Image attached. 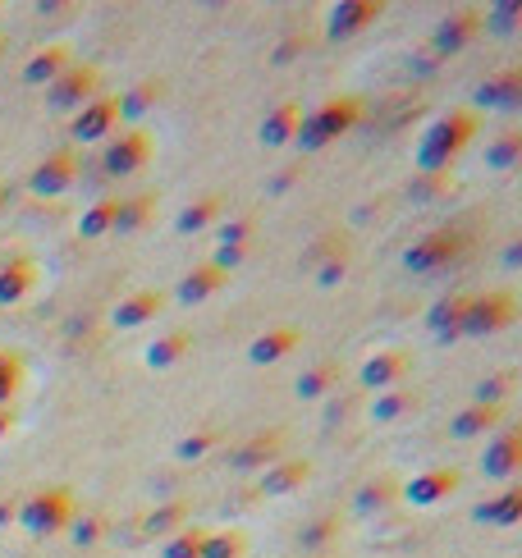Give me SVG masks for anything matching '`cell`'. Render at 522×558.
I'll return each mask as SVG.
<instances>
[{"instance_id": "cell-45", "label": "cell", "mask_w": 522, "mask_h": 558, "mask_svg": "<svg viewBox=\"0 0 522 558\" xmlns=\"http://www.w3.org/2000/svg\"><path fill=\"white\" fill-rule=\"evenodd\" d=\"M252 234H257V220H252V215H239V220H225V225L216 229L220 247H239V243H252Z\"/></svg>"}, {"instance_id": "cell-52", "label": "cell", "mask_w": 522, "mask_h": 558, "mask_svg": "<svg viewBox=\"0 0 522 558\" xmlns=\"http://www.w3.org/2000/svg\"><path fill=\"white\" fill-rule=\"evenodd\" d=\"M504 261H509V266H518V261H522V243H509V252H504Z\"/></svg>"}, {"instance_id": "cell-10", "label": "cell", "mask_w": 522, "mask_h": 558, "mask_svg": "<svg viewBox=\"0 0 522 558\" xmlns=\"http://www.w3.org/2000/svg\"><path fill=\"white\" fill-rule=\"evenodd\" d=\"M522 472V430L518 426H500L481 449V476L490 481H513Z\"/></svg>"}, {"instance_id": "cell-35", "label": "cell", "mask_w": 522, "mask_h": 558, "mask_svg": "<svg viewBox=\"0 0 522 558\" xmlns=\"http://www.w3.org/2000/svg\"><path fill=\"white\" fill-rule=\"evenodd\" d=\"M115 211H120V197H97L78 215V238H106L115 229Z\"/></svg>"}, {"instance_id": "cell-29", "label": "cell", "mask_w": 522, "mask_h": 558, "mask_svg": "<svg viewBox=\"0 0 522 558\" xmlns=\"http://www.w3.org/2000/svg\"><path fill=\"white\" fill-rule=\"evenodd\" d=\"M188 526V504L184 499H165V504H156L152 513L142 517V536L147 540H170L174 531H184Z\"/></svg>"}, {"instance_id": "cell-27", "label": "cell", "mask_w": 522, "mask_h": 558, "mask_svg": "<svg viewBox=\"0 0 522 558\" xmlns=\"http://www.w3.org/2000/svg\"><path fill=\"white\" fill-rule=\"evenodd\" d=\"M417 408H422V394H417V389H408V385H399V389L376 394V403H371L367 417L376 421V426H390V421H403L408 412H417Z\"/></svg>"}, {"instance_id": "cell-2", "label": "cell", "mask_w": 522, "mask_h": 558, "mask_svg": "<svg viewBox=\"0 0 522 558\" xmlns=\"http://www.w3.org/2000/svg\"><path fill=\"white\" fill-rule=\"evenodd\" d=\"M362 124V101L358 97H326L316 110H303V119H298V133H294V147L307 156H316V151H326L330 142H339L344 133H353Z\"/></svg>"}, {"instance_id": "cell-32", "label": "cell", "mask_w": 522, "mask_h": 558, "mask_svg": "<svg viewBox=\"0 0 522 558\" xmlns=\"http://www.w3.org/2000/svg\"><path fill=\"white\" fill-rule=\"evenodd\" d=\"M188 348H193V339H188L184 330H170L142 348V362L152 366V371H170V366H179L188 357Z\"/></svg>"}, {"instance_id": "cell-44", "label": "cell", "mask_w": 522, "mask_h": 558, "mask_svg": "<svg viewBox=\"0 0 522 558\" xmlns=\"http://www.w3.org/2000/svg\"><path fill=\"white\" fill-rule=\"evenodd\" d=\"M509 389H513V371H495V376H486V380L477 385V398H472V403H490V408H504Z\"/></svg>"}, {"instance_id": "cell-17", "label": "cell", "mask_w": 522, "mask_h": 558, "mask_svg": "<svg viewBox=\"0 0 522 558\" xmlns=\"http://www.w3.org/2000/svg\"><path fill=\"white\" fill-rule=\"evenodd\" d=\"M468 298H472V293H445L440 302H431V312H426V330H431L440 344H458V339H463Z\"/></svg>"}, {"instance_id": "cell-34", "label": "cell", "mask_w": 522, "mask_h": 558, "mask_svg": "<svg viewBox=\"0 0 522 558\" xmlns=\"http://www.w3.org/2000/svg\"><path fill=\"white\" fill-rule=\"evenodd\" d=\"M335 385H339V362H330V357H326V362H312L303 376L294 380V394L312 403V398H326Z\"/></svg>"}, {"instance_id": "cell-46", "label": "cell", "mask_w": 522, "mask_h": 558, "mask_svg": "<svg viewBox=\"0 0 522 558\" xmlns=\"http://www.w3.org/2000/svg\"><path fill=\"white\" fill-rule=\"evenodd\" d=\"M344 275H348V261H344V252H339V257L321 261V270H316V284H321V289H335V284H344Z\"/></svg>"}, {"instance_id": "cell-43", "label": "cell", "mask_w": 522, "mask_h": 558, "mask_svg": "<svg viewBox=\"0 0 522 558\" xmlns=\"http://www.w3.org/2000/svg\"><path fill=\"white\" fill-rule=\"evenodd\" d=\"M216 444H220L216 430H197V435H184V440L174 444V458H179V462H202L211 449H216Z\"/></svg>"}, {"instance_id": "cell-38", "label": "cell", "mask_w": 522, "mask_h": 558, "mask_svg": "<svg viewBox=\"0 0 522 558\" xmlns=\"http://www.w3.org/2000/svg\"><path fill=\"white\" fill-rule=\"evenodd\" d=\"M248 554V536L239 526H225V531H207V545H202V558H243Z\"/></svg>"}, {"instance_id": "cell-33", "label": "cell", "mask_w": 522, "mask_h": 558, "mask_svg": "<svg viewBox=\"0 0 522 558\" xmlns=\"http://www.w3.org/2000/svg\"><path fill=\"white\" fill-rule=\"evenodd\" d=\"M156 215V197L152 193H138V197H120V211H115V229L110 234H142L152 225Z\"/></svg>"}, {"instance_id": "cell-7", "label": "cell", "mask_w": 522, "mask_h": 558, "mask_svg": "<svg viewBox=\"0 0 522 558\" xmlns=\"http://www.w3.org/2000/svg\"><path fill=\"white\" fill-rule=\"evenodd\" d=\"M152 151H156V142L147 129H124L110 138L106 156H101V170H106L110 179H129V174H138L142 165L152 161Z\"/></svg>"}, {"instance_id": "cell-20", "label": "cell", "mask_w": 522, "mask_h": 558, "mask_svg": "<svg viewBox=\"0 0 522 558\" xmlns=\"http://www.w3.org/2000/svg\"><path fill=\"white\" fill-rule=\"evenodd\" d=\"M504 417H509L504 408H490V403H468V408L449 421V435H454V440H490V435L504 426Z\"/></svg>"}, {"instance_id": "cell-36", "label": "cell", "mask_w": 522, "mask_h": 558, "mask_svg": "<svg viewBox=\"0 0 522 558\" xmlns=\"http://www.w3.org/2000/svg\"><path fill=\"white\" fill-rule=\"evenodd\" d=\"M202 545H207V526L188 522L184 531H174L170 540H161V554L156 558H202Z\"/></svg>"}, {"instance_id": "cell-37", "label": "cell", "mask_w": 522, "mask_h": 558, "mask_svg": "<svg viewBox=\"0 0 522 558\" xmlns=\"http://www.w3.org/2000/svg\"><path fill=\"white\" fill-rule=\"evenodd\" d=\"M449 188H454V174H413L408 188H403V197L422 206V202H440Z\"/></svg>"}, {"instance_id": "cell-22", "label": "cell", "mask_w": 522, "mask_h": 558, "mask_svg": "<svg viewBox=\"0 0 522 558\" xmlns=\"http://www.w3.org/2000/svg\"><path fill=\"white\" fill-rule=\"evenodd\" d=\"M298 119H303V106H298V101H280L275 110H266V119H261V129H257L261 147H271V151L289 147L298 133Z\"/></svg>"}, {"instance_id": "cell-23", "label": "cell", "mask_w": 522, "mask_h": 558, "mask_svg": "<svg viewBox=\"0 0 522 558\" xmlns=\"http://www.w3.org/2000/svg\"><path fill=\"white\" fill-rule=\"evenodd\" d=\"M472 522L481 526H518L522 522V485H509V490L490 494L472 508Z\"/></svg>"}, {"instance_id": "cell-39", "label": "cell", "mask_w": 522, "mask_h": 558, "mask_svg": "<svg viewBox=\"0 0 522 558\" xmlns=\"http://www.w3.org/2000/svg\"><path fill=\"white\" fill-rule=\"evenodd\" d=\"M23 389V357L14 348H0V408H14Z\"/></svg>"}, {"instance_id": "cell-50", "label": "cell", "mask_w": 522, "mask_h": 558, "mask_svg": "<svg viewBox=\"0 0 522 558\" xmlns=\"http://www.w3.org/2000/svg\"><path fill=\"white\" fill-rule=\"evenodd\" d=\"M14 426H19V412H14V408H0V440H10Z\"/></svg>"}, {"instance_id": "cell-30", "label": "cell", "mask_w": 522, "mask_h": 558, "mask_svg": "<svg viewBox=\"0 0 522 558\" xmlns=\"http://www.w3.org/2000/svg\"><path fill=\"white\" fill-rule=\"evenodd\" d=\"M399 504V481H390V476H371V481L358 485V494H353V513L371 517V513H385V508Z\"/></svg>"}, {"instance_id": "cell-49", "label": "cell", "mask_w": 522, "mask_h": 558, "mask_svg": "<svg viewBox=\"0 0 522 558\" xmlns=\"http://www.w3.org/2000/svg\"><path fill=\"white\" fill-rule=\"evenodd\" d=\"M518 14H522V5H513V0H504V5H495V10L486 14V23H495V28H504V33H513V28H518Z\"/></svg>"}, {"instance_id": "cell-15", "label": "cell", "mask_w": 522, "mask_h": 558, "mask_svg": "<svg viewBox=\"0 0 522 558\" xmlns=\"http://www.w3.org/2000/svg\"><path fill=\"white\" fill-rule=\"evenodd\" d=\"M280 458H284V430H257V435H248L243 444L229 449V467L234 472H266Z\"/></svg>"}, {"instance_id": "cell-25", "label": "cell", "mask_w": 522, "mask_h": 558, "mask_svg": "<svg viewBox=\"0 0 522 558\" xmlns=\"http://www.w3.org/2000/svg\"><path fill=\"white\" fill-rule=\"evenodd\" d=\"M33 289H37V261L14 257L0 266V307H14V302H23Z\"/></svg>"}, {"instance_id": "cell-51", "label": "cell", "mask_w": 522, "mask_h": 558, "mask_svg": "<svg viewBox=\"0 0 522 558\" xmlns=\"http://www.w3.org/2000/svg\"><path fill=\"white\" fill-rule=\"evenodd\" d=\"M19 517V499H0V526H10Z\"/></svg>"}, {"instance_id": "cell-16", "label": "cell", "mask_w": 522, "mask_h": 558, "mask_svg": "<svg viewBox=\"0 0 522 558\" xmlns=\"http://www.w3.org/2000/svg\"><path fill=\"white\" fill-rule=\"evenodd\" d=\"M165 293L161 289H133V293H124L120 302H115V312H110V325L115 330H138V325H147V321H156V316L165 312Z\"/></svg>"}, {"instance_id": "cell-48", "label": "cell", "mask_w": 522, "mask_h": 558, "mask_svg": "<svg viewBox=\"0 0 522 558\" xmlns=\"http://www.w3.org/2000/svg\"><path fill=\"white\" fill-rule=\"evenodd\" d=\"M303 170H307V161H303V156H298L294 165H284V170L271 179V193H275V197H280V193H289V188H294V183L303 179Z\"/></svg>"}, {"instance_id": "cell-14", "label": "cell", "mask_w": 522, "mask_h": 558, "mask_svg": "<svg viewBox=\"0 0 522 558\" xmlns=\"http://www.w3.org/2000/svg\"><path fill=\"white\" fill-rule=\"evenodd\" d=\"M408 371H413V357L403 353V348H381V353H371L362 362L358 385L371 389V394H385V389H399Z\"/></svg>"}, {"instance_id": "cell-4", "label": "cell", "mask_w": 522, "mask_h": 558, "mask_svg": "<svg viewBox=\"0 0 522 558\" xmlns=\"http://www.w3.org/2000/svg\"><path fill=\"white\" fill-rule=\"evenodd\" d=\"M468 247H472L468 229H454V225L431 229V234L413 238V243L403 247V266L413 270V275H431V270H445V266H454V261H463Z\"/></svg>"}, {"instance_id": "cell-31", "label": "cell", "mask_w": 522, "mask_h": 558, "mask_svg": "<svg viewBox=\"0 0 522 558\" xmlns=\"http://www.w3.org/2000/svg\"><path fill=\"white\" fill-rule=\"evenodd\" d=\"M225 215V197L220 193H202L197 202H188L184 211H179V220H174V229L179 234H202V229H211Z\"/></svg>"}, {"instance_id": "cell-11", "label": "cell", "mask_w": 522, "mask_h": 558, "mask_svg": "<svg viewBox=\"0 0 522 558\" xmlns=\"http://www.w3.org/2000/svg\"><path fill=\"white\" fill-rule=\"evenodd\" d=\"M115 129H120V97H110V92H101L97 101H87L69 119V138L74 142H106V138H115Z\"/></svg>"}, {"instance_id": "cell-54", "label": "cell", "mask_w": 522, "mask_h": 558, "mask_svg": "<svg viewBox=\"0 0 522 558\" xmlns=\"http://www.w3.org/2000/svg\"><path fill=\"white\" fill-rule=\"evenodd\" d=\"M5 46H10V42H5V37H0V55H5Z\"/></svg>"}, {"instance_id": "cell-21", "label": "cell", "mask_w": 522, "mask_h": 558, "mask_svg": "<svg viewBox=\"0 0 522 558\" xmlns=\"http://www.w3.org/2000/svg\"><path fill=\"white\" fill-rule=\"evenodd\" d=\"M307 481H312V462H307V458H280V462H271V467L261 472L257 494L280 499V494H294L298 485H307Z\"/></svg>"}, {"instance_id": "cell-18", "label": "cell", "mask_w": 522, "mask_h": 558, "mask_svg": "<svg viewBox=\"0 0 522 558\" xmlns=\"http://www.w3.org/2000/svg\"><path fill=\"white\" fill-rule=\"evenodd\" d=\"M298 344H303V330H298V325H271V330H261L248 344V362L252 366H275V362H284V357L294 353Z\"/></svg>"}, {"instance_id": "cell-12", "label": "cell", "mask_w": 522, "mask_h": 558, "mask_svg": "<svg viewBox=\"0 0 522 558\" xmlns=\"http://www.w3.org/2000/svg\"><path fill=\"white\" fill-rule=\"evenodd\" d=\"M481 28H486V14H481V10H472V5H463V10H449L445 19H440V28H435V37H431V51L435 55L468 51V46L481 37Z\"/></svg>"}, {"instance_id": "cell-1", "label": "cell", "mask_w": 522, "mask_h": 558, "mask_svg": "<svg viewBox=\"0 0 522 558\" xmlns=\"http://www.w3.org/2000/svg\"><path fill=\"white\" fill-rule=\"evenodd\" d=\"M477 129H481V119H477V110H468V106L445 110L440 119H431L422 142H417V156H413L417 174H449L458 156L472 147Z\"/></svg>"}, {"instance_id": "cell-3", "label": "cell", "mask_w": 522, "mask_h": 558, "mask_svg": "<svg viewBox=\"0 0 522 558\" xmlns=\"http://www.w3.org/2000/svg\"><path fill=\"white\" fill-rule=\"evenodd\" d=\"M74 517H78L74 494H69L65 485H42V490H33L28 499H19V517H14V522H19L33 540H51V536H65Z\"/></svg>"}, {"instance_id": "cell-40", "label": "cell", "mask_w": 522, "mask_h": 558, "mask_svg": "<svg viewBox=\"0 0 522 558\" xmlns=\"http://www.w3.org/2000/svg\"><path fill=\"white\" fill-rule=\"evenodd\" d=\"M522 161V133L518 129H504L500 138L486 147V165L490 170H513Z\"/></svg>"}, {"instance_id": "cell-41", "label": "cell", "mask_w": 522, "mask_h": 558, "mask_svg": "<svg viewBox=\"0 0 522 558\" xmlns=\"http://www.w3.org/2000/svg\"><path fill=\"white\" fill-rule=\"evenodd\" d=\"M335 536H339V517L335 513H321V517H312V522L298 531V545H303L307 554H316V549H326Z\"/></svg>"}, {"instance_id": "cell-19", "label": "cell", "mask_w": 522, "mask_h": 558, "mask_svg": "<svg viewBox=\"0 0 522 558\" xmlns=\"http://www.w3.org/2000/svg\"><path fill=\"white\" fill-rule=\"evenodd\" d=\"M477 106L486 110H504V115H518L522 110V69H500L477 87Z\"/></svg>"}, {"instance_id": "cell-8", "label": "cell", "mask_w": 522, "mask_h": 558, "mask_svg": "<svg viewBox=\"0 0 522 558\" xmlns=\"http://www.w3.org/2000/svg\"><path fill=\"white\" fill-rule=\"evenodd\" d=\"M458 490H463V472L458 467H426L413 481L399 485V499L413 508H435V504H445V499H454Z\"/></svg>"}, {"instance_id": "cell-13", "label": "cell", "mask_w": 522, "mask_h": 558, "mask_svg": "<svg viewBox=\"0 0 522 558\" xmlns=\"http://www.w3.org/2000/svg\"><path fill=\"white\" fill-rule=\"evenodd\" d=\"M381 14H385L381 0H339V5H330V14H326V37L330 42H348V37L367 33Z\"/></svg>"}, {"instance_id": "cell-5", "label": "cell", "mask_w": 522, "mask_h": 558, "mask_svg": "<svg viewBox=\"0 0 522 558\" xmlns=\"http://www.w3.org/2000/svg\"><path fill=\"white\" fill-rule=\"evenodd\" d=\"M513 321H518V298H513L509 289L472 293L468 316H463V339H490V334L509 330Z\"/></svg>"}, {"instance_id": "cell-53", "label": "cell", "mask_w": 522, "mask_h": 558, "mask_svg": "<svg viewBox=\"0 0 522 558\" xmlns=\"http://www.w3.org/2000/svg\"><path fill=\"white\" fill-rule=\"evenodd\" d=\"M5 206H10V183L0 179V211H5Z\"/></svg>"}, {"instance_id": "cell-28", "label": "cell", "mask_w": 522, "mask_h": 558, "mask_svg": "<svg viewBox=\"0 0 522 558\" xmlns=\"http://www.w3.org/2000/svg\"><path fill=\"white\" fill-rule=\"evenodd\" d=\"M165 92H170L165 78H142L138 87H129V92L120 97V119H147L165 101Z\"/></svg>"}, {"instance_id": "cell-24", "label": "cell", "mask_w": 522, "mask_h": 558, "mask_svg": "<svg viewBox=\"0 0 522 558\" xmlns=\"http://www.w3.org/2000/svg\"><path fill=\"white\" fill-rule=\"evenodd\" d=\"M225 284H229V275H225V270H216V266L207 261V266H193L184 279H179V289H174V298L184 302V307H197V302L216 298V293L225 289Z\"/></svg>"}, {"instance_id": "cell-6", "label": "cell", "mask_w": 522, "mask_h": 558, "mask_svg": "<svg viewBox=\"0 0 522 558\" xmlns=\"http://www.w3.org/2000/svg\"><path fill=\"white\" fill-rule=\"evenodd\" d=\"M97 97H101V69L97 65H78V60L55 78L51 87H46V106L60 110V115H78L87 101H97Z\"/></svg>"}, {"instance_id": "cell-47", "label": "cell", "mask_w": 522, "mask_h": 558, "mask_svg": "<svg viewBox=\"0 0 522 558\" xmlns=\"http://www.w3.org/2000/svg\"><path fill=\"white\" fill-rule=\"evenodd\" d=\"M252 257V243H239V247H216V257H211V266L216 270H234V266H243V261Z\"/></svg>"}, {"instance_id": "cell-26", "label": "cell", "mask_w": 522, "mask_h": 558, "mask_svg": "<svg viewBox=\"0 0 522 558\" xmlns=\"http://www.w3.org/2000/svg\"><path fill=\"white\" fill-rule=\"evenodd\" d=\"M74 65V51L69 46H42V51L23 65V83H33V87H51L55 78L65 74V69Z\"/></svg>"}, {"instance_id": "cell-42", "label": "cell", "mask_w": 522, "mask_h": 558, "mask_svg": "<svg viewBox=\"0 0 522 558\" xmlns=\"http://www.w3.org/2000/svg\"><path fill=\"white\" fill-rule=\"evenodd\" d=\"M106 531H110V522L101 513H83V517H74V522H69V536H74L78 549L101 545V540H106Z\"/></svg>"}, {"instance_id": "cell-9", "label": "cell", "mask_w": 522, "mask_h": 558, "mask_svg": "<svg viewBox=\"0 0 522 558\" xmlns=\"http://www.w3.org/2000/svg\"><path fill=\"white\" fill-rule=\"evenodd\" d=\"M74 179H78V151L60 147V151H51V156L37 161V170L28 174V193L33 197H60V193L74 188Z\"/></svg>"}]
</instances>
